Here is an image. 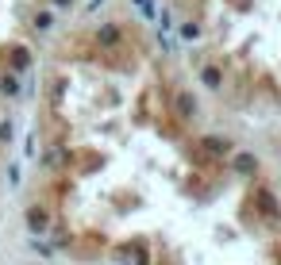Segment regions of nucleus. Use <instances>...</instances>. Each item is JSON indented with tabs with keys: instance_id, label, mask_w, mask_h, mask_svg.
I'll return each instance as SVG.
<instances>
[{
	"instance_id": "1",
	"label": "nucleus",
	"mask_w": 281,
	"mask_h": 265,
	"mask_svg": "<svg viewBox=\"0 0 281 265\" xmlns=\"http://www.w3.org/2000/svg\"><path fill=\"white\" fill-rule=\"evenodd\" d=\"M135 4H139V12H143V16H154V8H150V0H135Z\"/></svg>"
}]
</instances>
